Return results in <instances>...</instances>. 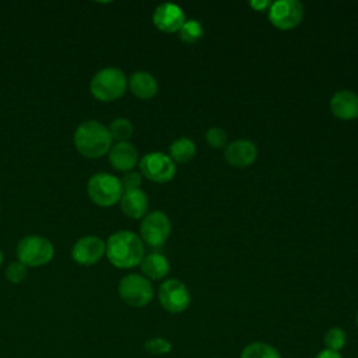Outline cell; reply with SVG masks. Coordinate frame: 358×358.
I'll use <instances>...</instances> for the list:
<instances>
[{
	"label": "cell",
	"instance_id": "6da1fadb",
	"mask_svg": "<svg viewBox=\"0 0 358 358\" xmlns=\"http://www.w3.org/2000/svg\"><path fill=\"white\" fill-rule=\"evenodd\" d=\"M108 260L117 268H131L141 263L144 257V243L131 231H117L105 243Z\"/></svg>",
	"mask_w": 358,
	"mask_h": 358
},
{
	"label": "cell",
	"instance_id": "7a4b0ae2",
	"mask_svg": "<svg viewBox=\"0 0 358 358\" xmlns=\"http://www.w3.org/2000/svg\"><path fill=\"white\" fill-rule=\"evenodd\" d=\"M76 150L87 158H99L109 152L112 137L106 126L98 120L83 122L74 131Z\"/></svg>",
	"mask_w": 358,
	"mask_h": 358
},
{
	"label": "cell",
	"instance_id": "3957f363",
	"mask_svg": "<svg viewBox=\"0 0 358 358\" xmlns=\"http://www.w3.org/2000/svg\"><path fill=\"white\" fill-rule=\"evenodd\" d=\"M127 87V78L124 73L117 67H105L99 70L91 80V94L102 101L110 102L120 98Z\"/></svg>",
	"mask_w": 358,
	"mask_h": 358
},
{
	"label": "cell",
	"instance_id": "277c9868",
	"mask_svg": "<svg viewBox=\"0 0 358 358\" xmlns=\"http://www.w3.org/2000/svg\"><path fill=\"white\" fill-rule=\"evenodd\" d=\"M87 192L92 203L101 207H109L120 201L123 187L120 185V179L116 176L106 172H99L90 178Z\"/></svg>",
	"mask_w": 358,
	"mask_h": 358
},
{
	"label": "cell",
	"instance_id": "5b68a950",
	"mask_svg": "<svg viewBox=\"0 0 358 358\" xmlns=\"http://www.w3.org/2000/svg\"><path fill=\"white\" fill-rule=\"evenodd\" d=\"M15 252L20 263L31 267L48 264L55 255L50 241L38 235H27L20 239Z\"/></svg>",
	"mask_w": 358,
	"mask_h": 358
},
{
	"label": "cell",
	"instance_id": "8992f818",
	"mask_svg": "<svg viewBox=\"0 0 358 358\" xmlns=\"http://www.w3.org/2000/svg\"><path fill=\"white\" fill-rule=\"evenodd\" d=\"M120 299L133 308L148 305L154 296V288L148 278L140 274L124 275L117 287Z\"/></svg>",
	"mask_w": 358,
	"mask_h": 358
},
{
	"label": "cell",
	"instance_id": "52a82bcc",
	"mask_svg": "<svg viewBox=\"0 0 358 358\" xmlns=\"http://www.w3.org/2000/svg\"><path fill=\"white\" fill-rule=\"evenodd\" d=\"M138 165L141 175L155 183H166L172 180L176 173V166L171 157L158 151L145 154Z\"/></svg>",
	"mask_w": 358,
	"mask_h": 358
},
{
	"label": "cell",
	"instance_id": "ba28073f",
	"mask_svg": "<svg viewBox=\"0 0 358 358\" xmlns=\"http://www.w3.org/2000/svg\"><path fill=\"white\" fill-rule=\"evenodd\" d=\"M140 235L143 243L151 248L162 246L171 235V221L162 211H151L145 214L140 224Z\"/></svg>",
	"mask_w": 358,
	"mask_h": 358
},
{
	"label": "cell",
	"instance_id": "9c48e42d",
	"mask_svg": "<svg viewBox=\"0 0 358 358\" xmlns=\"http://www.w3.org/2000/svg\"><path fill=\"white\" fill-rule=\"evenodd\" d=\"M303 18V6L298 0H278L268 8V21L281 31L294 29Z\"/></svg>",
	"mask_w": 358,
	"mask_h": 358
},
{
	"label": "cell",
	"instance_id": "30bf717a",
	"mask_svg": "<svg viewBox=\"0 0 358 358\" xmlns=\"http://www.w3.org/2000/svg\"><path fill=\"white\" fill-rule=\"evenodd\" d=\"M158 301L166 312L180 313L190 305V292L182 281L171 278L159 285Z\"/></svg>",
	"mask_w": 358,
	"mask_h": 358
},
{
	"label": "cell",
	"instance_id": "8fae6325",
	"mask_svg": "<svg viewBox=\"0 0 358 358\" xmlns=\"http://www.w3.org/2000/svg\"><path fill=\"white\" fill-rule=\"evenodd\" d=\"M105 253V242L98 236H83L71 249V257L76 263L83 266L95 264Z\"/></svg>",
	"mask_w": 358,
	"mask_h": 358
},
{
	"label": "cell",
	"instance_id": "7c38bea8",
	"mask_svg": "<svg viewBox=\"0 0 358 358\" xmlns=\"http://www.w3.org/2000/svg\"><path fill=\"white\" fill-rule=\"evenodd\" d=\"M224 158L227 164L234 168H246L256 161L257 147L250 140L238 138L227 144L224 150Z\"/></svg>",
	"mask_w": 358,
	"mask_h": 358
},
{
	"label": "cell",
	"instance_id": "4fadbf2b",
	"mask_svg": "<svg viewBox=\"0 0 358 358\" xmlns=\"http://www.w3.org/2000/svg\"><path fill=\"white\" fill-rule=\"evenodd\" d=\"M185 21L186 18L182 8L172 3H162L152 13L154 25L165 34L179 32Z\"/></svg>",
	"mask_w": 358,
	"mask_h": 358
},
{
	"label": "cell",
	"instance_id": "5bb4252c",
	"mask_svg": "<svg viewBox=\"0 0 358 358\" xmlns=\"http://www.w3.org/2000/svg\"><path fill=\"white\" fill-rule=\"evenodd\" d=\"M330 110L341 120L358 117V95L348 90L337 91L330 99Z\"/></svg>",
	"mask_w": 358,
	"mask_h": 358
},
{
	"label": "cell",
	"instance_id": "9a60e30c",
	"mask_svg": "<svg viewBox=\"0 0 358 358\" xmlns=\"http://www.w3.org/2000/svg\"><path fill=\"white\" fill-rule=\"evenodd\" d=\"M137 161H138L137 148L129 141L116 143L109 150V162L117 171L130 172V169L136 166Z\"/></svg>",
	"mask_w": 358,
	"mask_h": 358
},
{
	"label": "cell",
	"instance_id": "2e32d148",
	"mask_svg": "<svg viewBox=\"0 0 358 358\" xmlns=\"http://www.w3.org/2000/svg\"><path fill=\"white\" fill-rule=\"evenodd\" d=\"M120 208L129 218H144L148 210V197L141 189L126 190L120 199Z\"/></svg>",
	"mask_w": 358,
	"mask_h": 358
},
{
	"label": "cell",
	"instance_id": "e0dca14e",
	"mask_svg": "<svg viewBox=\"0 0 358 358\" xmlns=\"http://www.w3.org/2000/svg\"><path fill=\"white\" fill-rule=\"evenodd\" d=\"M129 88L138 99H151L158 92L155 77L147 71H137L129 78Z\"/></svg>",
	"mask_w": 358,
	"mask_h": 358
},
{
	"label": "cell",
	"instance_id": "ac0fdd59",
	"mask_svg": "<svg viewBox=\"0 0 358 358\" xmlns=\"http://www.w3.org/2000/svg\"><path fill=\"white\" fill-rule=\"evenodd\" d=\"M141 271L148 280H162L169 273V262L161 253H150L140 263Z\"/></svg>",
	"mask_w": 358,
	"mask_h": 358
},
{
	"label": "cell",
	"instance_id": "d6986e66",
	"mask_svg": "<svg viewBox=\"0 0 358 358\" xmlns=\"http://www.w3.org/2000/svg\"><path fill=\"white\" fill-rule=\"evenodd\" d=\"M196 154L194 143L187 137H180L169 145V157L173 162L185 164L193 159Z\"/></svg>",
	"mask_w": 358,
	"mask_h": 358
},
{
	"label": "cell",
	"instance_id": "ffe728a7",
	"mask_svg": "<svg viewBox=\"0 0 358 358\" xmlns=\"http://www.w3.org/2000/svg\"><path fill=\"white\" fill-rule=\"evenodd\" d=\"M241 358H281L277 348L267 343L255 341L248 344L241 354Z\"/></svg>",
	"mask_w": 358,
	"mask_h": 358
},
{
	"label": "cell",
	"instance_id": "44dd1931",
	"mask_svg": "<svg viewBox=\"0 0 358 358\" xmlns=\"http://www.w3.org/2000/svg\"><path fill=\"white\" fill-rule=\"evenodd\" d=\"M108 130L110 133L112 140H116L117 143H122V141H127L133 136L134 127H133V124L129 119L117 117L110 123Z\"/></svg>",
	"mask_w": 358,
	"mask_h": 358
},
{
	"label": "cell",
	"instance_id": "7402d4cb",
	"mask_svg": "<svg viewBox=\"0 0 358 358\" xmlns=\"http://www.w3.org/2000/svg\"><path fill=\"white\" fill-rule=\"evenodd\" d=\"M203 32H204V29H203V25L200 24V21L187 20L179 29V38L182 42L192 45L203 36Z\"/></svg>",
	"mask_w": 358,
	"mask_h": 358
},
{
	"label": "cell",
	"instance_id": "603a6c76",
	"mask_svg": "<svg viewBox=\"0 0 358 358\" xmlns=\"http://www.w3.org/2000/svg\"><path fill=\"white\" fill-rule=\"evenodd\" d=\"M347 344V334L341 327H331L324 334V345L327 350L338 352Z\"/></svg>",
	"mask_w": 358,
	"mask_h": 358
},
{
	"label": "cell",
	"instance_id": "cb8c5ba5",
	"mask_svg": "<svg viewBox=\"0 0 358 358\" xmlns=\"http://www.w3.org/2000/svg\"><path fill=\"white\" fill-rule=\"evenodd\" d=\"M144 348L152 355H165L172 350V344L164 337H152L144 343Z\"/></svg>",
	"mask_w": 358,
	"mask_h": 358
},
{
	"label": "cell",
	"instance_id": "d4e9b609",
	"mask_svg": "<svg viewBox=\"0 0 358 358\" xmlns=\"http://www.w3.org/2000/svg\"><path fill=\"white\" fill-rule=\"evenodd\" d=\"M206 141L213 148H224L228 144V136L221 127H211L206 131Z\"/></svg>",
	"mask_w": 358,
	"mask_h": 358
},
{
	"label": "cell",
	"instance_id": "484cf974",
	"mask_svg": "<svg viewBox=\"0 0 358 358\" xmlns=\"http://www.w3.org/2000/svg\"><path fill=\"white\" fill-rule=\"evenodd\" d=\"M27 266H24L22 263L20 262H15V263H11L7 266L6 268V277L10 282L13 284H20L22 282L25 278H27Z\"/></svg>",
	"mask_w": 358,
	"mask_h": 358
},
{
	"label": "cell",
	"instance_id": "4316f807",
	"mask_svg": "<svg viewBox=\"0 0 358 358\" xmlns=\"http://www.w3.org/2000/svg\"><path fill=\"white\" fill-rule=\"evenodd\" d=\"M120 185L123 187V192L140 189V186H141V173L131 172V171L126 172L123 175V178L120 179Z\"/></svg>",
	"mask_w": 358,
	"mask_h": 358
},
{
	"label": "cell",
	"instance_id": "83f0119b",
	"mask_svg": "<svg viewBox=\"0 0 358 358\" xmlns=\"http://www.w3.org/2000/svg\"><path fill=\"white\" fill-rule=\"evenodd\" d=\"M249 6H250L253 10H256V11H263V10H266V8H270L271 1H267V0H260V1L252 0V1H249Z\"/></svg>",
	"mask_w": 358,
	"mask_h": 358
},
{
	"label": "cell",
	"instance_id": "f1b7e54d",
	"mask_svg": "<svg viewBox=\"0 0 358 358\" xmlns=\"http://www.w3.org/2000/svg\"><path fill=\"white\" fill-rule=\"evenodd\" d=\"M315 358H343V357L340 355V352H336V351H331V350L324 348V350H322Z\"/></svg>",
	"mask_w": 358,
	"mask_h": 358
},
{
	"label": "cell",
	"instance_id": "f546056e",
	"mask_svg": "<svg viewBox=\"0 0 358 358\" xmlns=\"http://www.w3.org/2000/svg\"><path fill=\"white\" fill-rule=\"evenodd\" d=\"M1 263H3V252L0 250V264H1Z\"/></svg>",
	"mask_w": 358,
	"mask_h": 358
},
{
	"label": "cell",
	"instance_id": "4dcf8cb0",
	"mask_svg": "<svg viewBox=\"0 0 358 358\" xmlns=\"http://www.w3.org/2000/svg\"><path fill=\"white\" fill-rule=\"evenodd\" d=\"M357 326H358V312H357Z\"/></svg>",
	"mask_w": 358,
	"mask_h": 358
},
{
	"label": "cell",
	"instance_id": "1f68e13d",
	"mask_svg": "<svg viewBox=\"0 0 358 358\" xmlns=\"http://www.w3.org/2000/svg\"><path fill=\"white\" fill-rule=\"evenodd\" d=\"M213 358H215V357H213Z\"/></svg>",
	"mask_w": 358,
	"mask_h": 358
}]
</instances>
